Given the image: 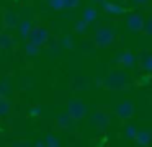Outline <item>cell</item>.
Instances as JSON below:
<instances>
[{
	"instance_id": "6da1fadb",
	"label": "cell",
	"mask_w": 152,
	"mask_h": 147,
	"mask_svg": "<svg viewBox=\"0 0 152 147\" xmlns=\"http://www.w3.org/2000/svg\"><path fill=\"white\" fill-rule=\"evenodd\" d=\"M129 82H131V75L126 72V69H113L103 78V88L113 91L129 90Z\"/></svg>"
},
{
	"instance_id": "7a4b0ae2",
	"label": "cell",
	"mask_w": 152,
	"mask_h": 147,
	"mask_svg": "<svg viewBox=\"0 0 152 147\" xmlns=\"http://www.w3.org/2000/svg\"><path fill=\"white\" fill-rule=\"evenodd\" d=\"M93 42L96 48H111L116 42V28L108 25H100L95 28Z\"/></svg>"
},
{
	"instance_id": "3957f363",
	"label": "cell",
	"mask_w": 152,
	"mask_h": 147,
	"mask_svg": "<svg viewBox=\"0 0 152 147\" xmlns=\"http://www.w3.org/2000/svg\"><path fill=\"white\" fill-rule=\"evenodd\" d=\"M87 113H88V106L80 98H70L69 100V103H67V114L70 118H74L75 121H80L87 116Z\"/></svg>"
},
{
	"instance_id": "277c9868",
	"label": "cell",
	"mask_w": 152,
	"mask_h": 147,
	"mask_svg": "<svg viewBox=\"0 0 152 147\" xmlns=\"http://www.w3.org/2000/svg\"><path fill=\"white\" fill-rule=\"evenodd\" d=\"M51 38V33H49V29L46 28V26H33L31 28V31H30V34H28V38H26V41H30V42H33V44H36V46H39V48H43V46H46V42H48V39Z\"/></svg>"
},
{
	"instance_id": "5b68a950",
	"label": "cell",
	"mask_w": 152,
	"mask_h": 147,
	"mask_svg": "<svg viewBox=\"0 0 152 147\" xmlns=\"http://www.w3.org/2000/svg\"><path fill=\"white\" fill-rule=\"evenodd\" d=\"M100 7H102L103 10H105L106 15L110 16H123L126 13V7L121 5V3L118 2H111V0H102L100 2Z\"/></svg>"
},
{
	"instance_id": "8992f818",
	"label": "cell",
	"mask_w": 152,
	"mask_h": 147,
	"mask_svg": "<svg viewBox=\"0 0 152 147\" xmlns=\"http://www.w3.org/2000/svg\"><path fill=\"white\" fill-rule=\"evenodd\" d=\"M115 114L123 121L132 118L134 116V105H132V101L124 100V101H121V103H118L115 106Z\"/></svg>"
},
{
	"instance_id": "52a82bcc",
	"label": "cell",
	"mask_w": 152,
	"mask_h": 147,
	"mask_svg": "<svg viewBox=\"0 0 152 147\" xmlns=\"http://www.w3.org/2000/svg\"><path fill=\"white\" fill-rule=\"evenodd\" d=\"M92 124L95 126V129L98 131V132H105L110 126L108 113H105V111H102V110L95 111V113L92 114Z\"/></svg>"
},
{
	"instance_id": "ba28073f",
	"label": "cell",
	"mask_w": 152,
	"mask_h": 147,
	"mask_svg": "<svg viewBox=\"0 0 152 147\" xmlns=\"http://www.w3.org/2000/svg\"><path fill=\"white\" fill-rule=\"evenodd\" d=\"M142 23H144V15L139 12H132L126 16V26L134 33H139L142 29Z\"/></svg>"
},
{
	"instance_id": "9c48e42d",
	"label": "cell",
	"mask_w": 152,
	"mask_h": 147,
	"mask_svg": "<svg viewBox=\"0 0 152 147\" xmlns=\"http://www.w3.org/2000/svg\"><path fill=\"white\" fill-rule=\"evenodd\" d=\"M75 124H77V121L74 119V118H70L69 114H67V111L66 113H61L59 116L56 118V126L62 131L72 132V131H75Z\"/></svg>"
},
{
	"instance_id": "30bf717a",
	"label": "cell",
	"mask_w": 152,
	"mask_h": 147,
	"mask_svg": "<svg viewBox=\"0 0 152 147\" xmlns=\"http://www.w3.org/2000/svg\"><path fill=\"white\" fill-rule=\"evenodd\" d=\"M136 59H137V62H139L141 70L151 74V72H152V54H151V52H149V51H142V52H139V56H136Z\"/></svg>"
},
{
	"instance_id": "8fae6325",
	"label": "cell",
	"mask_w": 152,
	"mask_h": 147,
	"mask_svg": "<svg viewBox=\"0 0 152 147\" xmlns=\"http://www.w3.org/2000/svg\"><path fill=\"white\" fill-rule=\"evenodd\" d=\"M132 140H134L136 146H139V147H147V146H151V142H152V132L151 131H137V132H136V137Z\"/></svg>"
},
{
	"instance_id": "7c38bea8",
	"label": "cell",
	"mask_w": 152,
	"mask_h": 147,
	"mask_svg": "<svg viewBox=\"0 0 152 147\" xmlns=\"http://www.w3.org/2000/svg\"><path fill=\"white\" fill-rule=\"evenodd\" d=\"M121 65L123 69H134L137 65V59L131 51H123L121 52Z\"/></svg>"
},
{
	"instance_id": "4fadbf2b",
	"label": "cell",
	"mask_w": 152,
	"mask_h": 147,
	"mask_svg": "<svg viewBox=\"0 0 152 147\" xmlns=\"http://www.w3.org/2000/svg\"><path fill=\"white\" fill-rule=\"evenodd\" d=\"M13 93V83L8 77H2L0 78V97H12Z\"/></svg>"
},
{
	"instance_id": "5bb4252c",
	"label": "cell",
	"mask_w": 152,
	"mask_h": 147,
	"mask_svg": "<svg viewBox=\"0 0 152 147\" xmlns=\"http://www.w3.org/2000/svg\"><path fill=\"white\" fill-rule=\"evenodd\" d=\"M31 28H33V21H31V20H21V21H18L17 29H18V33H20V38L26 39L28 34H30V31H31Z\"/></svg>"
},
{
	"instance_id": "9a60e30c",
	"label": "cell",
	"mask_w": 152,
	"mask_h": 147,
	"mask_svg": "<svg viewBox=\"0 0 152 147\" xmlns=\"http://www.w3.org/2000/svg\"><path fill=\"white\" fill-rule=\"evenodd\" d=\"M18 21H20V18H18V15L15 12H5L4 13V26L5 28H17Z\"/></svg>"
},
{
	"instance_id": "2e32d148",
	"label": "cell",
	"mask_w": 152,
	"mask_h": 147,
	"mask_svg": "<svg viewBox=\"0 0 152 147\" xmlns=\"http://www.w3.org/2000/svg\"><path fill=\"white\" fill-rule=\"evenodd\" d=\"M96 18H98V12H96L95 7H87V8L83 10L82 20H85L88 25H90V23H93V21H96Z\"/></svg>"
},
{
	"instance_id": "e0dca14e",
	"label": "cell",
	"mask_w": 152,
	"mask_h": 147,
	"mask_svg": "<svg viewBox=\"0 0 152 147\" xmlns=\"http://www.w3.org/2000/svg\"><path fill=\"white\" fill-rule=\"evenodd\" d=\"M15 44V39L10 34H5V33H0V51H7L12 49Z\"/></svg>"
},
{
	"instance_id": "ac0fdd59",
	"label": "cell",
	"mask_w": 152,
	"mask_h": 147,
	"mask_svg": "<svg viewBox=\"0 0 152 147\" xmlns=\"http://www.w3.org/2000/svg\"><path fill=\"white\" fill-rule=\"evenodd\" d=\"M12 111V101L8 97H0V118L8 116V113Z\"/></svg>"
},
{
	"instance_id": "d6986e66",
	"label": "cell",
	"mask_w": 152,
	"mask_h": 147,
	"mask_svg": "<svg viewBox=\"0 0 152 147\" xmlns=\"http://www.w3.org/2000/svg\"><path fill=\"white\" fill-rule=\"evenodd\" d=\"M23 51H25V54H26L28 57H34V56H39L41 48L36 46V44H33V42H30V41H26L25 46H23Z\"/></svg>"
},
{
	"instance_id": "ffe728a7",
	"label": "cell",
	"mask_w": 152,
	"mask_h": 147,
	"mask_svg": "<svg viewBox=\"0 0 152 147\" xmlns=\"http://www.w3.org/2000/svg\"><path fill=\"white\" fill-rule=\"evenodd\" d=\"M43 140H44V146L46 147H59L61 146V140L57 139V136L53 132H48Z\"/></svg>"
},
{
	"instance_id": "44dd1931",
	"label": "cell",
	"mask_w": 152,
	"mask_h": 147,
	"mask_svg": "<svg viewBox=\"0 0 152 147\" xmlns=\"http://www.w3.org/2000/svg\"><path fill=\"white\" fill-rule=\"evenodd\" d=\"M74 88H75V90H88L90 88V80L85 78V77L74 78Z\"/></svg>"
},
{
	"instance_id": "7402d4cb",
	"label": "cell",
	"mask_w": 152,
	"mask_h": 147,
	"mask_svg": "<svg viewBox=\"0 0 152 147\" xmlns=\"http://www.w3.org/2000/svg\"><path fill=\"white\" fill-rule=\"evenodd\" d=\"M48 52H49L51 56H57L61 52V44H59V41L57 39H48Z\"/></svg>"
},
{
	"instance_id": "603a6c76",
	"label": "cell",
	"mask_w": 152,
	"mask_h": 147,
	"mask_svg": "<svg viewBox=\"0 0 152 147\" xmlns=\"http://www.w3.org/2000/svg\"><path fill=\"white\" fill-rule=\"evenodd\" d=\"M95 42H93V39L92 41H82L80 42V51L83 52V54H93L95 52Z\"/></svg>"
},
{
	"instance_id": "cb8c5ba5",
	"label": "cell",
	"mask_w": 152,
	"mask_h": 147,
	"mask_svg": "<svg viewBox=\"0 0 152 147\" xmlns=\"http://www.w3.org/2000/svg\"><path fill=\"white\" fill-rule=\"evenodd\" d=\"M59 44H61V48H64V49H74V38L70 34H64L62 38H61V41H59Z\"/></svg>"
},
{
	"instance_id": "d4e9b609",
	"label": "cell",
	"mask_w": 152,
	"mask_h": 147,
	"mask_svg": "<svg viewBox=\"0 0 152 147\" xmlns=\"http://www.w3.org/2000/svg\"><path fill=\"white\" fill-rule=\"evenodd\" d=\"M87 29H88V23H87L85 20H79V21H75V25H74V31H75L77 34H85Z\"/></svg>"
},
{
	"instance_id": "484cf974",
	"label": "cell",
	"mask_w": 152,
	"mask_h": 147,
	"mask_svg": "<svg viewBox=\"0 0 152 147\" xmlns=\"http://www.w3.org/2000/svg\"><path fill=\"white\" fill-rule=\"evenodd\" d=\"M136 132H137V127L134 126V124H128V126L124 127V137L128 140H132L136 137Z\"/></svg>"
},
{
	"instance_id": "4316f807",
	"label": "cell",
	"mask_w": 152,
	"mask_h": 147,
	"mask_svg": "<svg viewBox=\"0 0 152 147\" xmlns=\"http://www.w3.org/2000/svg\"><path fill=\"white\" fill-rule=\"evenodd\" d=\"M80 2H82V0H62L64 10H70V12H74L75 8H79Z\"/></svg>"
},
{
	"instance_id": "83f0119b",
	"label": "cell",
	"mask_w": 152,
	"mask_h": 147,
	"mask_svg": "<svg viewBox=\"0 0 152 147\" xmlns=\"http://www.w3.org/2000/svg\"><path fill=\"white\" fill-rule=\"evenodd\" d=\"M142 33L145 36H151L152 34V18H144V23H142Z\"/></svg>"
},
{
	"instance_id": "f1b7e54d",
	"label": "cell",
	"mask_w": 152,
	"mask_h": 147,
	"mask_svg": "<svg viewBox=\"0 0 152 147\" xmlns=\"http://www.w3.org/2000/svg\"><path fill=\"white\" fill-rule=\"evenodd\" d=\"M48 5H49V8L54 10V12H62L64 10L62 0H48Z\"/></svg>"
},
{
	"instance_id": "f546056e",
	"label": "cell",
	"mask_w": 152,
	"mask_h": 147,
	"mask_svg": "<svg viewBox=\"0 0 152 147\" xmlns=\"http://www.w3.org/2000/svg\"><path fill=\"white\" fill-rule=\"evenodd\" d=\"M151 80H152V77H151V74H147V72H144V74L139 77V85H142V87H147L149 83H151Z\"/></svg>"
},
{
	"instance_id": "4dcf8cb0",
	"label": "cell",
	"mask_w": 152,
	"mask_h": 147,
	"mask_svg": "<svg viewBox=\"0 0 152 147\" xmlns=\"http://www.w3.org/2000/svg\"><path fill=\"white\" fill-rule=\"evenodd\" d=\"M41 106L39 105H36V106H31L30 110H28V114H30L31 118H38V116H41Z\"/></svg>"
},
{
	"instance_id": "1f68e13d",
	"label": "cell",
	"mask_w": 152,
	"mask_h": 147,
	"mask_svg": "<svg viewBox=\"0 0 152 147\" xmlns=\"http://www.w3.org/2000/svg\"><path fill=\"white\" fill-rule=\"evenodd\" d=\"M15 147H28L31 146V142H28V140H17V142H13Z\"/></svg>"
},
{
	"instance_id": "d6a6232c",
	"label": "cell",
	"mask_w": 152,
	"mask_h": 147,
	"mask_svg": "<svg viewBox=\"0 0 152 147\" xmlns=\"http://www.w3.org/2000/svg\"><path fill=\"white\" fill-rule=\"evenodd\" d=\"M129 2H131L132 5H136V7H142V5H147L149 0H129Z\"/></svg>"
},
{
	"instance_id": "836d02e7",
	"label": "cell",
	"mask_w": 152,
	"mask_h": 147,
	"mask_svg": "<svg viewBox=\"0 0 152 147\" xmlns=\"http://www.w3.org/2000/svg\"><path fill=\"white\" fill-rule=\"evenodd\" d=\"M31 87H33V82H31L30 78H25V80H23V88H25V90H30Z\"/></svg>"
},
{
	"instance_id": "e575fe53",
	"label": "cell",
	"mask_w": 152,
	"mask_h": 147,
	"mask_svg": "<svg viewBox=\"0 0 152 147\" xmlns=\"http://www.w3.org/2000/svg\"><path fill=\"white\" fill-rule=\"evenodd\" d=\"M113 64H116V65H121V52H118V54L115 56V59H113Z\"/></svg>"
},
{
	"instance_id": "d590c367",
	"label": "cell",
	"mask_w": 152,
	"mask_h": 147,
	"mask_svg": "<svg viewBox=\"0 0 152 147\" xmlns=\"http://www.w3.org/2000/svg\"><path fill=\"white\" fill-rule=\"evenodd\" d=\"M95 85H96V87H103V78H100V77H96L95 78Z\"/></svg>"
},
{
	"instance_id": "8d00e7d4",
	"label": "cell",
	"mask_w": 152,
	"mask_h": 147,
	"mask_svg": "<svg viewBox=\"0 0 152 147\" xmlns=\"http://www.w3.org/2000/svg\"><path fill=\"white\" fill-rule=\"evenodd\" d=\"M34 146H36V147H44V140H36Z\"/></svg>"
},
{
	"instance_id": "74e56055",
	"label": "cell",
	"mask_w": 152,
	"mask_h": 147,
	"mask_svg": "<svg viewBox=\"0 0 152 147\" xmlns=\"http://www.w3.org/2000/svg\"><path fill=\"white\" fill-rule=\"evenodd\" d=\"M92 2H95V3H100V2H102V0H92Z\"/></svg>"
}]
</instances>
